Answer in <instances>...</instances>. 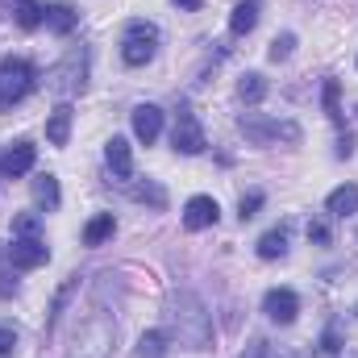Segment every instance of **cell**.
Masks as SVG:
<instances>
[{
	"instance_id": "6da1fadb",
	"label": "cell",
	"mask_w": 358,
	"mask_h": 358,
	"mask_svg": "<svg viewBox=\"0 0 358 358\" xmlns=\"http://www.w3.org/2000/svg\"><path fill=\"white\" fill-rule=\"evenodd\" d=\"M167 325H171V338L187 350H208L213 346V317H208V308L196 292H171Z\"/></svg>"
},
{
	"instance_id": "7a4b0ae2",
	"label": "cell",
	"mask_w": 358,
	"mask_h": 358,
	"mask_svg": "<svg viewBox=\"0 0 358 358\" xmlns=\"http://www.w3.org/2000/svg\"><path fill=\"white\" fill-rule=\"evenodd\" d=\"M238 129H242L255 146H271V142H287V146H296V142H300V125H296V121H287V117L242 113V117H238Z\"/></svg>"
},
{
	"instance_id": "3957f363",
	"label": "cell",
	"mask_w": 358,
	"mask_h": 358,
	"mask_svg": "<svg viewBox=\"0 0 358 358\" xmlns=\"http://www.w3.org/2000/svg\"><path fill=\"white\" fill-rule=\"evenodd\" d=\"M113 338H117V325H113L108 317H92V321L80 325V334H76L71 358H108Z\"/></svg>"
},
{
	"instance_id": "277c9868",
	"label": "cell",
	"mask_w": 358,
	"mask_h": 358,
	"mask_svg": "<svg viewBox=\"0 0 358 358\" xmlns=\"http://www.w3.org/2000/svg\"><path fill=\"white\" fill-rule=\"evenodd\" d=\"M34 63H25V59H4L0 63V108H13V104H21L29 92H34Z\"/></svg>"
},
{
	"instance_id": "5b68a950",
	"label": "cell",
	"mask_w": 358,
	"mask_h": 358,
	"mask_svg": "<svg viewBox=\"0 0 358 358\" xmlns=\"http://www.w3.org/2000/svg\"><path fill=\"white\" fill-rule=\"evenodd\" d=\"M159 50V25L150 21H129L125 25V42H121V59L129 67H146Z\"/></svg>"
},
{
	"instance_id": "8992f818",
	"label": "cell",
	"mask_w": 358,
	"mask_h": 358,
	"mask_svg": "<svg viewBox=\"0 0 358 358\" xmlns=\"http://www.w3.org/2000/svg\"><path fill=\"white\" fill-rule=\"evenodd\" d=\"M84 84H88V50L84 46H71L63 55V63L50 71V92L76 96V92H84Z\"/></svg>"
},
{
	"instance_id": "52a82bcc",
	"label": "cell",
	"mask_w": 358,
	"mask_h": 358,
	"mask_svg": "<svg viewBox=\"0 0 358 358\" xmlns=\"http://www.w3.org/2000/svg\"><path fill=\"white\" fill-rule=\"evenodd\" d=\"M171 146H176L179 155H200V150L208 146V138H204V129H200V121H196V113H192V108H179V113H176Z\"/></svg>"
},
{
	"instance_id": "ba28073f",
	"label": "cell",
	"mask_w": 358,
	"mask_h": 358,
	"mask_svg": "<svg viewBox=\"0 0 358 358\" xmlns=\"http://www.w3.org/2000/svg\"><path fill=\"white\" fill-rule=\"evenodd\" d=\"M46 259H50V250L38 238H13V246H8V263L17 271H34V267H42Z\"/></svg>"
},
{
	"instance_id": "9c48e42d",
	"label": "cell",
	"mask_w": 358,
	"mask_h": 358,
	"mask_svg": "<svg viewBox=\"0 0 358 358\" xmlns=\"http://www.w3.org/2000/svg\"><path fill=\"white\" fill-rule=\"evenodd\" d=\"M217 217H221V204L213 200V196H192L187 204H183V229H208V225H217Z\"/></svg>"
},
{
	"instance_id": "30bf717a",
	"label": "cell",
	"mask_w": 358,
	"mask_h": 358,
	"mask_svg": "<svg viewBox=\"0 0 358 358\" xmlns=\"http://www.w3.org/2000/svg\"><path fill=\"white\" fill-rule=\"evenodd\" d=\"M263 313H267L271 321H279V325H292L296 313H300V300H296L292 287H271L267 296H263Z\"/></svg>"
},
{
	"instance_id": "8fae6325",
	"label": "cell",
	"mask_w": 358,
	"mask_h": 358,
	"mask_svg": "<svg viewBox=\"0 0 358 358\" xmlns=\"http://www.w3.org/2000/svg\"><path fill=\"white\" fill-rule=\"evenodd\" d=\"M129 117H134V138L138 142H146V146L159 142V134H163V108L159 104H138Z\"/></svg>"
},
{
	"instance_id": "7c38bea8",
	"label": "cell",
	"mask_w": 358,
	"mask_h": 358,
	"mask_svg": "<svg viewBox=\"0 0 358 358\" xmlns=\"http://www.w3.org/2000/svg\"><path fill=\"white\" fill-rule=\"evenodd\" d=\"M34 159H38V146H34V142H13L8 155L0 159V176H8V179L29 176V171H34Z\"/></svg>"
},
{
	"instance_id": "4fadbf2b",
	"label": "cell",
	"mask_w": 358,
	"mask_h": 358,
	"mask_svg": "<svg viewBox=\"0 0 358 358\" xmlns=\"http://www.w3.org/2000/svg\"><path fill=\"white\" fill-rule=\"evenodd\" d=\"M104 159H108L113 179H129V176H134V155H129V142H125V138H108Z\"/></svg>"
},
{
	"instance_id": "5bb4252c",
	"label": "cell",
	"mask_w": 358,
	"mask_h": 358,
	"mask_svg": "<svg viewBox=\"0 0 358 358\" xmlns=\"http://www.w3.org/2000/svg\"><path fill=\"white\" fill-rule=\"evenodd\" d=\"M259 8H263L259 0H238L234 13H229V34H234V38H246V34L259 25Z\"/></svg>"
},
{
	"instance_id": "9a60e30c",
	"label": "cell",
	"mask_w": 358,
	"mask_h": 358,
	"mask_svg": "<svg viewBox=\"0 0 358 358\" xmlns=\"http://www.w3.org/2000/svg\"><path fill=\"white\" fill-rule=\"evenodd\" d=\"M67 138H71V104H59L50 113V121H46V142L50 146H67Z\"/></svg>"
},
{
	"instance_id": "2e32d148",
	"label": "cell",
	"mask_w": 358,
	"mask_h": 358,
	"mask_svg": "<svg viewBox=\"0 0 358 358\" xmlns=\"http://www.w3.org/2000/svg\"><path fill=\"white\" fill-rule=\"evenodd\" d=\"M325 208H329L334 217H350V213H358V183H342V187H334L329 200H325Z\"/></svg>"
},
{
	"instance_id": "e0dca14e",
	"label": "cell",
	"mask_w": 358,
	"mask_h": 358,
	"mask_svg": "<svg viewBox=\"0 0 358 358\" xmlns=\"http://www.w3.org/2000/svg\"><path fill=\"white\" fill-rule=\"evenodd\" d=\"M113 234H117V221H113V213H96L88 225H84V246H104Z\"/></svg>"
},
{
	"instance_id": "ac0fdd59",
	"label": "cell",
	"mask_w": 358,
	"mask_h": 358,
	"mask_svg": "<svg viewBox=\"0 0 358 358\" xmlns=\"http://www.w3.org/2000/svg\"><path fill=\"white\" fill-rule=\"evenodd\" d=\"M76 21H80V13H76L71 4H63V0H59V4H46V25H50L55 34H71Z\"/></svg>"
},
{
	"instance_id": "d6986e66",
	"label": "cell",
	"mask_w": 358,
	"mask_h": 358,
	"mask_svg": "<svg viewBox=\"0 0 358 358\" xmlns=\"http://www.w3.org/2000/svg\"><path fill=\"white\" fill-rule=\"evenodd\" d=\"M287 255V225H279V229H271L259 238V259H283Z\"/></svg>"
},
{
	"instance_id": "ffe728a7",
	"label": "cell",
	"mask_w": 358,
	"mask_h": 358,
	"mask_svg": "<svg viewBox=\"0 0 358 358\" xmlns=\"http://www.w3.org/2000/svg\"><path fill=\"white\" fill-rule=\"evenodd\" d=\"M134 358H167V334H163V329H146V334L138 338Z\"/></svg>"
},
{
	"instance_id": "44dd1931",
	"label": "cell",
	"mask_w": 358,
	"mask_h": 358,
	"mask_svg": "<svg viewBox=\"0 0 358 358\" xmlns=\"http://www.w3.org/2000/svg\"><path fill=\"white\" fill-rule=\"evenodd\" d=\"M13 21H17L21 29H38V25L46 21V8L34 4V0H17V4H13Z\"/></svg>"
},
{
	"instance_id": "7402d4cb",
	"label": "cell",
	"mask_w": 358,
	"mask_h": 358,
	"mask_svg": "<svg viewBox=\"0 0 358 358\" xmlns=\"http://www.w3.org/2000/svg\"><path fill=\"white\" fill-rule=\"evenodd\" d=\"M29 187H34V200H38L42 208H59V200H63V196H59V179H55V176H38Z\"/></svg>"
},
{
	"instance_id": "603a6c76",
	"label": "cell",
	"mask_w": 358,
	"mask_h": 358,
	"mask_svg": "<svg viewBox=\"0 0 358 358\" xmlns=\"http://www.w3.org/2000/svg\"><path fill=\"white\" fill-rule=\"evenodd\" d=\"M238 96H242L246 104H259V100L267 96V80H263L259 71H246V76L238 80Z\"/></svg>"
},
{
	"instance_id": "cb8c5ba5",
	"label": "cell",
	"mask_w": 358,
	"mask_h": 358,
	"mask_svg": "<svg viewBox=\"0 0 358 358\" xmlns=\"http://www.w3.org/2000/svg\"><path fill=\"white\" fill-rule=\"evenodd\" d=\"M321 100H325V113H329V121H334V125H342V84H338V80H325Z\"/></svg>"
},
{
	"instance_id": "d4e9b609",
	"label": "cell",
	"mask_w": 358,
	"mask_h": 358,
	"mask_svg": "<svg viewBox=\"0 0 358 358\" xmlns=\"http://www.w3.org/2000/svg\"><path fill=\"white\" fill-rule=\"evenodd\" d=\"M129 196H134V200H142V204H150V208H163V204H167V192H163L159 183H150V179H146V183H138V187H129Z\"/></svg>"
},
{
	"instance_id": "484cf974",
	"label": "cell",
	"mask_w": 358,
	"mask_h": 358,
	"mask_svg": "<svg viewBox=\"0 0 358 358\" xmlns=\"http://www.w3.org/2000/svg\"><path fill=\"white\" fill-rule=\"evenodd\" d=\"M292 46H296V34H279V38L271 42L267 59H271V63H283V59H292Z\"/></svg>"
},
{
	"instance_id": "4316f807",
	"label": "cell",
	"mask_w": 358,
	"mask_h": 358,
	"mask_svg": "<svg viewBox=\"0 0 358 358\" xmlns=\"http://www.w3.org/2000/svg\"><path fill=\"white\" fill-rule=\"evenodd\" d=\"M38 225H42V221H38L34 213H21V217H13V234H17V238H38Z\"/></svg>"
},
{
	"instance_id": "83f0119b",
	"label": "cell",
	"mask_w": 358,
	"mask_h": 358,
	"mask_svg": "<svg viewBox=\"0 0 358 358\" xmlns=\"http://www.w3.org/2000/svg\"><path fill=\"white\" fill-rule=\"evenodd\" d=\"M259 208H263V192H250V196H242L238 217H242V221H250V217H259Z\"/></svg>"
},
{
	"instance_id": "f1b7e54d",
	"label": "cell",
	"mask_w": 358,
	"mask_h": 358,
	"mask_svg": "<svg viewBox=\"0 0 358 358\" xmlns=\"http://www.w3.org/2000/svg\"><path fill=\"white\" fill-rule=\"evenodd\" d=\"M17 342H21V338H17V329H13V325H0V358L17 355Z\"/></svg>"
},
{
	"instance_id": "f546056e",
	"label": "cell",
	"mask_w": 358,
	"mask_h": 358,
	"mask_svg": "<svg viewBox=\"0 0 358 358\" xmlns=\"http://www.w3.org/2000/svg\"><path fill=\"white\" fill-rule=\"evenodd\" d=\"M321 350H325V355H338V350H342V334H338V325H329V329H325Z\"/></svg>"
},
{
	"instance_id": "4dcf8cb0",
	"label": "cell",
	"mask_w": 358,
	"mask_h": 358,
	"mask_svg": "<svg viewBox=\"0 0 358 358\" xmlns=\"http://www.w3.org/2000/svg\"><path fill=\"white\" fill-rule=\"evenodd\" d=\"M308 242L325 246V242H329V225H325V221H313V225H308Z\"/></svg>"
},
{
	"instance_id": "1f68e13d",
	"label": "cell",
	"mask_w": 358,
	"mask_h": 358,
	"mask_svg": "<svg viewBox=\"0 0 358 358\" xmlns=\"http://www.w3.org/2000/svg\"><path fill=\"white\" fill-rule=\"evenodd\" d=\"M238 358H267V342H263V338H255V342H250Z\"/></svg>"
},
{
	"instance_id": "d6a6232c",
	"label": "cell",
	"mask_w": 358,
	"mask_h": 358,
	"mask_svg": "<svg viewBox=\"0 0 358 358\" xmlns=\"http://www.w3.org/2000/svg\"><path fill=\"white\" fill-rule=\"evenodd\" d=\"M350 155H355V138L342 134V138H338V159H350Z\"/></svg>"
},
{
	"instance_id": "836d02e7",
	"label": "cell",
	"mask_w": 358,
	"mask_h": 358,
	"mask_svg": "<svg viewBox=\"0 0 358 358\" xmlns=\"http://www.w3.org/2000/svg\"><path fill=\"white\" fill-rule=\"evenodd\" d=\"M0 296H17V279H8V275H0Z\"/></svg>"
},
{
	"instance_id": "e575fe53",
	"label": "cell",
	"mask_w": 358,
	"mask_h": 358,
	"mask_svg": "<svg viewBox=\"0 0 358 358\" xmlns=\"http://www.w3.org/2000/svg\"><path fill=\"white\" fill-rule=\"evenodd\" d=\"M200 4H204V0H176V8H183V13H196Z\"/></svg>"
},
{
	"instance_id": "d590c367",
	"label": "cell",
	"mask_w": 358,
	"mask_h": 358,
	"mask_svg": "<svg viewBox=\"0 0 358 358\" xmlns=\"http://www.w3.org/2000/svg\"><path fill=\"white\" fill-rule=\"evenodd\" d=\"M355 313H358V308H355Z\"/></svg>"
}]
</instances>
